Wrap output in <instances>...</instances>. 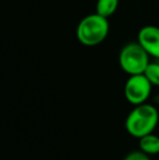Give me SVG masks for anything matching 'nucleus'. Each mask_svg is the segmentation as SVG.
Listing matches in <instances>:
<instances>
[{
    "instance_id": "nucleus-9",
    "label": "nucleus",
    "mask_w": 159,
    "mask_h": 160,
    "mask_svg": "<svg viewBox=\"0 0 159 160\" xmlns=\"http://www.w3.org/2000/svg\"><path fill=\"white\" fill-rule=\"evenodd\" d=\"M123 160H151V158L148 155L143 152L142 150H135V152L127 154Z\"/></svg>"
},
{
    "instance_id": "nucleus-5",
    "label": "nucleus",
    "mask_w": 159,
    "mask_h": 160,
    "mask_svg": "<svg viewBox=\"0 0 159 160\" xmlns=\"http://www.w3.org/2000/svg\"><path fill=\"white\" fill-rule=\"evenodd\" d=\"M137 39L149 56L159 59V28L153 25L144 26L138 32Z\"/></svg>"
},
{
    "instance_id": "nucleus-7",
    "label": "nucleus",
    "mask_w": 159,
    "mask_h": 160,
    "mask_svg": "<svg viewBox=\"0 0 159 160\" xmlns=\"http://www.w3.org/2000/svg\"><path fill=\"white\" fill-rule=\"evenodd\" d=\"M119 4V0H97L96 13L105 18H109L116 12Z\"/></svg>"
},
{
    "instance_id": "nucleus-1",
    "label": "nucleus",
    "mask_w": 159,
    "mask_h": 160,
    "mask_svg": "<svg viewBox=\"0 0 159 160\" xmlns=\"http://www.w3.org/2000/svg\"><path fill=\"white\" fill-rule=\"evenodd\" d=\"M159 121L157 108L149 103L138 105L132 110L125 120V130L131 136L141 138L154 132Z\"/></svg>"
},
{
    "instance_id": "nucleus-6",
    "label": "nucleus",
    "mask_w": 159,
    "mask_h": 160,
    "mask_svg": "<svg viewBox=\"0 0 159 160\" xmlns=\"http://www.w3.org/2000/svg\"><path fill=\"white\" fill-rule=\"evenodd\" d=\"M138 139H140V150L148 156L159 155V136L151 133Z\"/></svg>"
},
{
    "instance_id": "nucleus-8",
    "label": "nucleus",
    "mask_w": 159,
    "mask_h": 160,
    "mask_svg": "<svg viewBox=\"0 0 159 160\" xmlns=\"http://www.w3.org/2000/svg\"><path fill=\"white\" fill-rule=\"evenodd\" d=\"M144 74L153 86H159V63H151L147 65Z\"/></svg>"
},
{
    "instance_id": "nucleus-4",
    "label": "nucleus",
    "mask_w": 159,
    "mask_h": 160,
    "mask_svg": "<svg viewBox=\"0 0 159 160\" xmlns=\"http://www.w3.org/2000/svg\"><path fill=\"white\" fill-rule=\"evenodd\" d=\"M152 87L153 85L144 74L130 75L124 86V96L132 105H142L151 96Z\"/></svg>"
},
{
    "instance_id": "nucleus-2",
    "label": "nucleus",
    "mask_w": 159,
    "mask_h": 160,
    "mask_svg": "<svg viewBox=\"0 0 159 160\" xmlns=\"http://www.w3.org/2000/svg\"><path fill=\"white\" fill-rule=\"evenodd\" d=\"M109 32L107 18L94 13L81 20L77 28V37L84 46H97L106 39Z\"/></svg>"
},
{
    "instance_id": "nucleus-3",
    "label": "nucleus",
    "mask_w": 159,
    "mask_h": 160,
    "mask_svg": "<svg viewBox=\"0 0 159 160\" xmlns=\"http://www.w3.org/2000/svg\"><path fill=\"white\" fill-rule=\"evenodd\" d=\"M120 67L130 75L143 74L149 64V55L140 42L127 44L120 51Z\"/></svg>"
}]
</instances>
